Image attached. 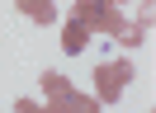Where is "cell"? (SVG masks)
Returning <instances> with one entry per match:
<instances>
[{
    "label": "cell",
    "instance_id": "obj_1",
    "mask_svg": "<svg viewBox=\"0 0 156 113\" xmlns=\"http://www.w3.org/2000/svg\"><path fill=\"white\" fill-rule=\"evenodd\" d=\"M133 75H137V66H133V56H114V61H99L95 66V99L99 104H118L123 99V90L133 85Z\"/></svg>",
    "mask_w": 156,
    "mask_h": 113
},
{
    "label": "cell",
    "instance_id": "obj_2",
    "mask_svg": "<svg viewBox=\"0 0 156 113\" xmlns=\"http://www.w3.org/2000/svg\"><path fill=\"white\" fill-rule=\"evenodd\" d=\"M128 24H133V19L123 14V5H109V0H99V33L123 38V33H128Z\"/></svg>",
    "mask_w": 156,
    "mask_h": 113
},
{
    "label": "cell",
    "instance_id": "obj_3",
    "mask_svg": "<svg viewBox=\"0 0 156 113\" xmlns=\"http://www.w3.org/2000/svg\"><path fill=\"white\" fill-rule=\"evenodd\" d=\"M90 38H95L90 28H80L76 19H66V24H62V52H66V56H80L90 47Z\"/></svg>",
    "mask_w": 156,
    "mask_h": 113
},
{
    "label": "cell",
    "instance_id": "obj_4",
    "mask_svg": "<svg viewBox=\"0 0 156 113\" xmlns=\"http://www.w3.org/2000/svg\"><path fill=\"white\" fill-rule=\"evenodd\" d=\"M14 5H19L24 14L33 19V24H43V28L57 24V0H14Z\"/></svg>",
    "mask_w": 156,
    "mask_h": 113
},
{
    "label": "cell",
    "instance_id": "obj_5",
    "mask_svg": "<svg viewBox=\"0 0 156 113\" xmlns=\"http://www.w3.org/2000/svg\"><path fill=\"white\" fill-rule=\"evenodd\" d=\"M71 19L80 28H90V33H99V0H76L71 5Z\"/></svg>",
    "mask_w": 156,
    "mask_h": 113
},
{
    "label": "cell",
    "instance_id": "obj_6",
    "mask_svg": "<svg viewBox=\"0 0 156 113\" xmlns=\"http://www.w3.org/2000/svg\"><path fill=\"white\" fill-rule=\"evenodd\" d=\"M38 90L48 94V99H62V94H71V80H66L62 71H43V75H38Z\"/></svg>",
    "mask_w": 156,
    "mask_h": 113
},
{
    "label": "cell",
    "instance_id": "obj_7",
    "mask_svg": "<svg viewBox=\"0 0 156 113\" xmlns=\"http://www.w3.org/2000/svg\"><path fill=\"white\" fill-rule=\"evenodd\" d=\"M66 113H104V104H99L95 94H80V90H71V94H66Z\"/></svg>",
    "mask_w": 156,
    "mask_h": 113
},
{
    "label": "cell",
    "instance_id": "obj_8",
    "mask_svg": "<svg viewBox=\"0 0 156 113\" xmlns=\"http://www.w3.org/2000/svg\"><path fill=\"white\" fill-rule=\"evenodd\" d=\"M142 38H147V28H142V24H137V19H133V24H128V33L118 38V43H123L128 52H133V47H142Z\"/></svg>",
    "mask_w": 156,
    "mask_h": 113
},
{
    "label": "cell",
    "instance_id": "obj_9",
    "mask_svg": "<svg viewBox=\"0 0 156 113\" xmlns=\"http://www.w3.org/2000/svg\"><path fill=\"white\" fill-rule=\"evenodd\" d=\"M137 24H142V28H151V24H156V0H142V9H137Z\"/></svg>",
    "mask_w": 156,
    "mask_h": 113
},
{
    "label": "cell",
    "instance_id": "obj_10",
    "mask_svg": "<svg viewBox=\"0 0 156 113\" xmlns=\"http://www.w3.org/2000/svg\"><path fill=\"white\" fill-rule=\"evenodd\" d=\"M14 113H48V108H43L38 99H19V104H14Z\"/></svg>",
    "mask_w": 156,
    "mask_h": 113
},
{
    "label": "cell",
    "instance_id": "obj_11",
    "mask_svg": "<svg viewBox=\"0 0 156 113\" xmlns=\"http://www.w3.org/2000/svg\"><path fill=\"white\" fill-rule=\"evenodd\" d=\"M109 5H123V0H109Z\"/></svg>",
    "mask_w": 156,
    "mask_h": 113
},
{
    "label": "cell",
    "instance_id": "obj_12",
    "mask_svg": "<svg viewBox=\"0 0 156 113\" xmlns=\"http://www.w3.org/2000/svg\"><path fill=\"white\" fill-rule=\"evenodd\" d=\"M10 113H14V108H10Z\"/></svg>",
    "mask_w": 156,
    "mask_h": 113
},
{
    "label": "cell",
    "instance_id": "obj_13",
    "mask_svg": "<svg viewBox=\"0 0 156 113\" xmlns=\"http://www.w3.org/2000/svg\"><path fill=\"white\" fill-rule=\"evenodd\" d=\"M151 113H156V108H151Z\"/></svg>",
    "mask_w": 156,
    "mask_h": 113
}]
</instances>
